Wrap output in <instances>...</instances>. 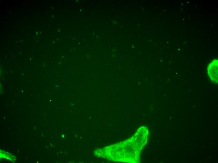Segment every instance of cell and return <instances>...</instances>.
Instances as JSON below:
<instances>
[{
    "mask_svg": "<svg viewBox=\"0 0 218 163\" xmlns=\"http://www.w3.org/2000/svg\"><path fill=\"white\" fill-rule=\"evenodd\" d=\"M218 59L213 60L208 67V73L210 79L215 83H217L218 75Z\"/></svg>",
    "mask_w": 218,
    "mask_h": 163,
    "instance_id": "cell-1",
    "label": "cell"
}]
</instances>
